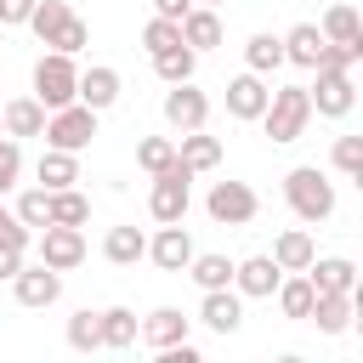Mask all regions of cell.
<instances>
[{"instance_id":"cell-30","label":"cell","mask_w":363,"mask_h":363,"mask_svg":"<svg viewBox=\"0 0 363 363\" xmlns=\"http://www.w3.org/2000/svg\"><path fill=\"white\" fill-rule=\"evenodd\" d=\"M272 295H278V312H284V318H312V301H318V295H312L306 272H289Z\"/></svg>"},{"instance_id":"cell-6","label":"cell","mask_w":363,"mask_h":363,"mask_svg":"<svg viewBox=\"0 0 363 363\" xmlns=\"http://www.w3.org/2000/svg\"><path fill=\"white\" fill-rule=\"evenodd\" d=\"M204 210H210L216 227H250L255 210H261V199H255L250 182H216V187L204 193Z\"/></svg>"},{"instance_id":"cell-23","label":"cell","mask_w":363,"mask_h":363,"mask_svg":"<svg viewBox=\"0 0 363 363\" xmlns=\"http://www.w3.org/2000/svg\"><path fill=\"white\" fill-rule=\"evenodd\" d=\"M318 34H323V45H363V23H357V6H329L323 11V23H318Z\"/></svg>"},{"instance_id":"cell-5","label":"cell","mask_w":363,"mask_h":363,"mask_svg":"<svg viewBox=\"0 0 363 363\" xmlns=\"http://www.w3.org/2000/svg\"><path fill=\"white\" fill-rule=\"evenodd\" d=\"M187 204H193V176L176 164V170H164V176H153V193H147V216L159 221V227H176V221H187Z\"/></svg>"},{"instance_id":"cell-29","label":"cell","mask_w":363,"mask_h":363,"mask_svg":"<svg viewBox=\"0 0 363 363\" xmlns=\"http://www.w3.org/2000/svg\"><path fill=\"white\" fill-rule=\"evenodd\" d=\"M244 74H255V79H267L272 68H284V45H278V34H250V45H244Z\"/></svg>"},{"instance_id":"cell-42","label":"cell","mask_w":363,"mask_h":363,"mask_svg":"<svg viewBox=\"0 0 363 363\" xmlns=\"http://www.w3.org/2000/svg\"><path fill=\"white\" fill-rule=\"evenodd\" d=\"M193 11V0H153V17H164V23H182Z\"/></svg>"},{"instance_id":"cell-48","label":"cell","mask_w":363,"mask_h":363,"mask_svg":"<svg viewBox=\"0 0 363 363\" xmlns=\"http://www.w3.org/2000/svg\"><path fill=\"white\" fill-rule=\"evenodd\" d=\"M0 136H6V125H0Z\"/></svg>"},{"instance_id":"cell-37","label":"cell","mask_w":363,"mask_h":363,"mask_svg":"<svg viewBox=\"0 0 363 363\" xmlns=\"http://www.w3.org/2000/svg\"><path fill=\"white\" fill-rule=\"evenodd\" d=\"M62 335H68V346H74V352H102V329H96V312H74Z\"/></svg>"},{"instance_id":"cell-3","label":"cell","mask_w":363,"mask_h":363,"mask_svg":"<svg viewBox=\"0 0 363 363\" xmlns=\"http://www.w3.org/2000/svg\"><path fill=\"white\" fill-rule=\"evenodd\" d=\"M306 125H312V102H306V85H278V91L267 96L261 130H267L272 142H295Z\"/></svg>"},{"instance_id":"cell-7","label":"cell","mask_w":363,"mask_h":363,"mask_svg":"<svg viewBox=\"0 0 363 363\" xmlns=\"http://www.w3.org/2000/svg\"><path fill=\"white\" fill-rule=\"evenodd\" d=\"M34 250H40V267L74 272V267L85 261V233H79V227H40V233H34Z\"/></svg>"},{"instance_id":"cell-39","label":"cell","mask_w":363,"mask_h":363,"mask_svg":"<svg viewBox=\"0 0 363 363\" xmlns=\"http://www.w3.org/2000/svg\"><path fill=\"white\" fill-rule=\"evenodd\" d=\"M17 176H23V142H11V136H0V199L17 187Z\"/></svg>"},{"instance_id":"cell-19","label":"cell","mask_w":363,"mask_h":363,"mask_svg":"<svg viewBox=\"0 0 363 363\" xmlns=\"http://www.w3.org/2000/svg\"><path fill=\"white\" fill-rule=\"evenodd\" d=\"M278 45H284V62H295V68H318V62H323V34H318V23H295L289 34H278Z\"/></svg>"},{"instance_id":"cell-9","label":"cell","mask_w":363,"mask_h":363,"mask_svg":"<svg viewBox=\"0 0 363 363\" xmlns=\"http://www.w3.org/2000/svg\"><path fill=\"white\" fill-rule=\"evenodd\" d=\"M164 125L182 130V136L204 130V125H210V96H204L199 85H170V91H164Z\"/></svg>"},{"instance_id":"cell-27","label":"cell","mask_w":363,"mask_h":363,"mask_svg":"<svg viewBox=\"0 0 363 363\" xmlns=\"http://www.w3.org/2000/svg\"><path fill=\"white\" fill-rule=\"evenodd\" d=\"M34 176H40V187H45V193H68V187L79 182V159H74V153H51V147H45V153H40V164H34Z\"/></svg>"},{"instance_id":"cell-13","label":"cell","mask_w":363,"mask_h":363,"mask_svg":"<svg viewBox=\"0 0 363 363\" xmlns=\"http://www.w3.org/2000/svg\"><path fill=\"white\" fill-rule=\"evenodd\" d=\"M11 295H17V306H34V312H40V306H57L62 272H51V267H40V261H34V267L23 261V272L11 278Z\"/></svg>"},{"instance_id":"cell-45","label":"cell","mask_w":363,"mask_h":363,"mask_svg":"<svg viewBox=\"0 0 363 363\" xmlns=\"http://www.w3.org/2000/svg\"><path fill=\"white\" fill-rule=\"evenodd\" d=\"M11 221H17V216H11V210H6V204H0V233H6V227H11Z\"/></svg>"},{"instance_id":"cell-17","label":"cell","mask_w":363,"mask_h":363,"mask_svg":"<svg viewBox=\"0 0 363 363\" xmlns=\"http://www.w3.org/2000/svg\"><path fill=\"white\" fill-rule=\"evenodd\" d=\"M318 261V244H312V233L306 227H284L278 238H272V267L289 278V272H306Z\"/></svg>"},{"instance_id":"cell-34","label":"cell","mask_w":363,"mask_h":363,"mask_svg":"<svg viewBox=\"0 0 363 363\" xmlns=\"http://www.w3.org/2000/svg\"><path fill=\"white\" fill-rule=\"evenodd\" d=\"M85 221H91V199L79 187L51 193V227H85Z\"/></svg>"},{"instance_id":"cell-21","label":"cell","mask_w":363,"mask_h":363,"mask_svg":"<svg viewBox=\"0 0 363 363\" xmlns=\"http://www.w3.org/2000/svg\"><path fill=\"white\" fill-rule=\"evenodd\" d=\"M176 164H182L187 176H204V170H216V164H221V142H216V136H204V130H193V136H182V142H176Z\"/></svg>"},{"instance_id":"cell-25","label":"cell","mask_w":363,"mask_h":363,"mask_svg":"<svg viewBox=\"0 0 363 363\" xmlns=\"http://www.w3.org/2000/svg\"><path fill=\"white\" fill-rule=\"evenodd\" d=\"M96 329H102V346H108V352H125V346H136V329H142V323H136L130 306H102V312H96Z\"/></svg>"},{"instance_id":"cell-1","label":"cell","mask_w":363,"mask_h":363,"mask_svg":"<svg viewBox=\"0 0 363 363\" xmlns=\"http://www.w3.org/2000/svg\"><path fill=\"white\" fill-rule=\"evenodd\" d=\"M284 204H289L306 227H318V221L335 216V182H329L318 164H295V170L284 176Z\"/></svg>"},{"instance_id":"cell-26","label":"cell","mask_w":363,"mask_h":363,"mask_svg":"<svg viewBox=\"0 0 363 363\" xmlns=\"http://www.w3.org/2000/svg\"><path fill=\"white\" fill-rule=\"evenodd\" d=\"M182 45L199 57V51H210V45H221V17L216 11H204V6H193L187 17H182Z\"/></svg>"},{"instance_id":"cell-20","label":"cell","mask_w":363,"mask_h":363,"mask_svg":"<svg viewBox=\"0 0 363 363\" xmlns=\"http://www.w3.org/2000/svg\"><path fill=\"white\" fill-rule=\"evenodd\" d=\"M0 125H6V136H11V142L40 136V130H45V108H40L34 96H11V102H0Z\"/></svg>"},{"instance_id":"cell-8","label":"cell","mask_w":363,"mask_h":363,"mask_svg":"<svg viewBox=\"0 0 363 363\" xmlns=\"http://www.w3.org/2000/svg\"><path fill=\"white\" fill-rule=\"evenodd\" d=\"M306 102H312V113H323V119H346V113L357 108V85H352V74L318 68V85H306Z\"/></svg>"},{"instance_id":"cell-36","label":"cell","mask_w":363,"mask_h":363,"mask_svg":"<svg viewBox=\"0 0 363 363\" xmlns=\"http://www.w3.org/2000/svg\"><path fill=\"white\" fill-rule=\"evenodd\" d=\"M182 45V23H164V17H147L142 23V51L147 57H164V51H176Z\"/></svg>"},{"instance_id":"cell-14","label":"cell","mask_w":363,"mask_h":363,"mask_svg":"<svg viewBox=\"0 0 363 363\" xmlns=\"http://www.w3.org/2000/svg\"><path fill=\"white\" fill-rule=\"evenodd\" d=\"M119 91H125V79H119V68H108V62H91V68H79V108H91V113H102V108H113L119 102Z\"/></svg>"},{"instance_id":"cell-44","label":"cell","mask_w":363,"mask_h":363,"mask_svg":"<svg viewBox=\"0 0 363 363\" xmlns=\"http://www.w3.org/2000/svg\"><path fill=\"white\" fill-rule=\"evenodd\" d=\"M153 363H204V357H199L193 346H170V352H159Z\"/></svg>"},{"instance_id":"cell-2","label":"cell","mask_w":363,"mask_h":363,"mask_svg":"<svg viewBox=\"0 0 363 363\" xmlns=\"http://www.w3.org/2000/svg\"><path fill=\"white\" fill-rule=\"evenodd\" d=\"M74 96H79V62L45 51V57L34 62V102H40L45 113H57V108H74Z\"/></svg>"},{"instance_id":"cell-31","label":"cell","mask_w":363,"mask_h":363,"mask_svg":"<svg viewBox=\"0 0 363 363\" xmlns=\"http://www.w3.org/2000/svg\"><path fill=\"white\" fill-rule=\"evenodd\" d=\"M68 17H74V11H68V0H34V11H28V28L40 34V45H51V40L68 28Z\"/></svg>"},{"instance_id":"cell-16","label":"cell","mask_w":363,"mask_h":363,"mask_svg":"<svg viewBox=\"0 0 363 363\" xmlns=\"http://www.w3.org/2000/svg\"><path fill=\"white\" fill-rule=\"evenodd\" d=\"M306 284H312V295H357V267L346 255H318L306 267Z\"/></svg>"},{"instance_id":"cell-33","label":"cell","mask_w":363,"mask_h":363,"mask_svg":"<svg viewBox=\"0 0 363 363\" xmlns=\"http://www.w3.org/2000/svg\"><path fill=\"white\" fill-rule=\"evenodd\" d=\"M11 216H17V221H23L28 233L51 227V193H45V187H23V193H17V210H11Z\"/></svg>"},{"instance_id":"cell-35","label":"cell","mask_w":363,"mask_h":363,"mask_svg":"<svg viewBox=\"0 0 363 363\" xmlns=\"http://www.w3.org/2000/svg\"><path fill=\"white\" fill-rule=\"evenodd\" d=\"M193 68H199V57H193L187 45H176V51L153 57V74H159L164 85H193Z\"/></svg>"},{"instance_id":"cell-47","label":"cell","mask_w":363,"mask_h":363,"mask_svg":"<svg viewBox=\"0 0 363 363\" xmlns=\"http://www.w3.org/2000/svg\"><path fill=\"white\" fill-rule=\"evenodd\" d=\"M193 6H204V11H216V6H221V0H193Z\"/></svg>"},{"instance_id":"cell-4","label":"cell","mask_w":363,"mask_h":363,"mask_svg":"<svg viewBox=\"0 0 363 363\" xmlns=\"http://www.w3.org/2000/svg\"><path fill=\"white\" fill-rule=\"evenodd\" d=\"M40 136H45L51 153H74L79 159V147H91V136H96V113L79 108V102L74 108H57V113H45V130Z\"/></svg>"},{"instance_id":"cell-11","label":"cell","mask_w":363,"mask_h":363,"mask_svg":"<svg viewBox=\"0 0 363 363\" xmlns=\"http://www.w3.org/2000/svg\"><path fill=\"white\" fill-rule=\"evenodd\" d=\"M187 329H193V318H187L182 306H153V312L142 318L136 340H147L153 352H170V346H187Z\"/></svg>"},{"instance_id":"cell-15","label":"cell","mask_w":363,"mask_h":363,"mask_svg":"<svg viewBox=\"0 0 363 363\" xmlns=\"http://www.w3.org/2000/svg\"><path fill=\"white\" fill-rule=\"evenodd\" d=\"M267 96H272V85H267V79H255V74L227 79V113H233V119H244V125H261Z\"/></svg>"},{"instance_id":"cell-32","label":"cell","mask_w":363,"mask_h":363,"mask_svg":"<svg viewBox=\"0 0 363 363\" xmlns=\"http://www.w3.org/2000/svg\"><path fill=\"white\" fill-rule=\"evenodd\" d=\"M136 164H142L147 176L176 170V142H170V136H142V142H136Z\"/></svg>"},{"instance_id":"cell-38","label":"cell","mask_w":363,"mask_h":363,"mask_svg":"<svg viewBox=\"0 0 363 363\" xmlns=\"http://www.w3.org/2000/svg\"><path fill=\"white\" fill-rule=\"evenodd\" d=\"M329 159H335L340 176H357L363 182V136H335V153Z\"/></svg>"},{"instance_id":"cell-28","label":"cell","mask_w":363,"mask_h":363,"mask_svg":"<svg viewBox=\"0 0 363 363\" xmlns=\"http://www.w3.org/2000/svg\"><path fill=\"white\" fill-rule=\"evenodd\" d=\"M187 278H193L204 295L233 289V261H227V255H216V250H204V255H193V261H187Z\"/></svg>"},{"instance_id":"cell-40","label":"cell","mask_w":363,"mask_h":363,"mask_svg":"<svg viewBox=\"0 0 363 363\" xmlns=\"http://www.w3.org/2000/svg\"><path fill=\"white\" fill-rule=\"evenodd\" d=\"M85 45H91V28H85V17H68V28L51 40V51H57V57H79Z\"/></svg>"},{"instance_id":"cell-18","label":"cell","mask_w":363,"mask_h":363,"mask_svg":"<svg viewBox=\"0 0 363 363\" xmlns=\"http://www.w3.org/2000/svg\"><path fill=\"white\" fill-rule=\"evenodd\" d=\"M199 323L216 329V335H238V323H244V301H238L233 289H216V295L199 301Z\"/></svg>"},{"instance_id":"cell-43","label":"cell","mask_w":363,"mask_h":363,"mask_svg":"<svg viewBox=\"0 0 363 363\" xmlns=\"http://www.w3.org/2000/svg\"><path fill=\"white\" fill-rule=\"evenodd\" d=\"M17 272H23V255H17V250H6V244H0V284H11V278H17Z\"/></svg>"},{"instance_id":"cell-22","label":"cell","mask_w":363,"mask_h":363,"mask_svg":"<svg viewBox=\"0 0 363 363\" xmlns=\"http://www.w3.org/2000/svg\"><path fill=\"white\" fill-rule=\"evenodd\" d=\"M102 255L113 261V267H136V261H147V233L142 227H108V238H102Z\"/></svg>"},{"instance_id":"cell-41","label":"cell","mask_w":363,"mask_h":363,"mask_svg":"<svg viewBox=\"0 0 363 363\" xmlns=\"http://www.w3.org/2000/svg\"><path fill=\"white\" fill-rule=\"evenodd\" d=\"M34 11V0H0V28H23Z\"/></svg>"},{"instance_id":"cell-46","label":"cell","mask_w":363,"mask_h":363,"mask_svg":"<svg viewBox=\"0 0 363 363\" xmlns=\"http://www.w3.org/2000/svg\"><path fill=\"white\" fill-rule=\"evenodd\" d=\"M278 363H306V357H301V352H284V357H278Z\"/></svg>"},{"instance_id":"cell-12","label":"cell","mask_w":363,"mask_h":363,"mask_svg":"<svg viewBox=\"0 0 363 363\" xmlns=\"http://www.w3.org/2000/svg\"><path fill=\"white\" fill-rule=\"evenodd\" d=\"M199 250H193V233L176 221V227H159L153 238H147V261L159 267V272H187V261H193Z\"/></svg>"},{"instance_id":"cell-10","label":"cell","mask_w":363,"mask_h":363,"mask_svg":"<svg viewBox=\"0 0 363 363\" xmlns=\"http://www.w3.org/2000/svg\"><path fill=\"white\" fill-rule=\"evenodd\" d=\"M284 284V272L272 267V255H250V261H233V295L238 301H272V289Z\"/></svg>"},{"instance_id":"cell-24","label":"cell","mask_w":363,"mask_h":363,"mask_svg":"<svg viewBox=\"0 0 363 363\" xmlns=\"http://www.w3.org/2000/svg\"><path fill=\"white\" fill-rule=\"evenodd\" d=\"M352 318H357V295H318V301H312V323H318L323 335H346Z\"/></svg>"}]
</instances>
